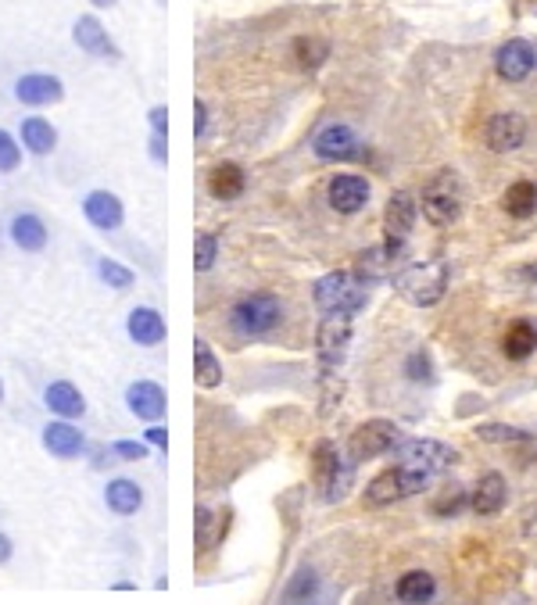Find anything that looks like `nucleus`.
<instances>
[{"label": "nucleus", "mask_w": 537, "mask_h": 605, "mask_svg": "<svg viewBox=\"0 0 537 605\" xmlns=\"http://www.w3.org/2000/svg\"><path fill=\"white\" fill-rule=\"evenodd\" d=\"M147 151H151V162L165 165V162H169V137H158V133H151V140H147Z\"/></svg>", "instance_id": "nucleus-42"}, {"label": "nucleus", "mask_w": 537, "mask_h": 605, "mask_svg": "<svg viewBox=\"0 0 537 605\" xmlns=\"http://www.w3.org/2000/svg\"><path fill=\"white\" fill-rule=\"evenodd\" d=\"M369 183L366 176H355V172H337L330 179V187H326V201L337 215H355L369 205Z\"/></svg>", "instance_id": "nucleus-11"}, {"label": "nucleus", "mask_w": 537, "mask_h": 605, "mask_svg": "<svg viewBox=\"0 0 537 605\" xmlns=\"http://www.w3.org/2000/svg\"><path fill=\"white\" fill-rule=\"evenodd\" d=\"M430 484V477H423L419 469H412L409 462H398L394 469L380 473L376 480H369L366 487V505L369 509H384V505L405 502V498L419 495Z\"/></svg>", "instance_id": "nucleus-3"}, {"label": "nucleus", "mask_w": 537, "mask_h": 605, "mask_svg": "<svg viewBox=\"0 0 537 605\" xmlns=\"http://www.w3.org/2000/svg\"><path fill=\"white\" fill-rule=\"evenodd\" d=\"M219 258V237L215 233H197L194 240V269L197 273H208Z\"/></svg>", "instance_id": "nucleus-34"}, {"label": "nucleus", "mask_w": 537, "mask_h": 605, "mask_svg": "<svg viewBox=\"0 0 537 605\" xmlns=\"http://www.w3.org/2000/svg\"><path fill=\"white\" fill-rule=\"evenodd\" d=\"M43 448L54 455V459H79L86 452V437L79 427H72V419H51L40 434Z\"/></svg>", "instance_id": "nucleus-18"}, {"label": "nucleus", "mask_w": 537, "mask_h": 605, "mask_svg": "<svg viewBox=\"0 0 537 605\" xmlns=\"http://www.w3.org/2000/svg\"><path fill=\"white\" fill-rule=\"evenodd\" d=\"M65 97V83L51 72H26L15 79V101L26 108H51Z\"/></svg>", "instance_id": "nucleus-12"}, {"label": "nucleus", "mask_w": 537, "mask_h": 605, "mask_svg": "<svg viewBox=\"0 0 537 605\" xmlns=\"http://www.w3.org/2000/svg\"><path fill=\"white\" fill-rule=\"evenodd\" d=\"M244 187H248V176L233 162H222L208 172V194H212L215 201H233V197L244 194Z\"/></svg>", "instance_id": "nucleus-25"}, {"label": "nucleus", "mask_w": 537, "mask_h": 605, "mask_svg": "<svg viewBox=\"0 0 537 605\" xmlns=\"http://www.w3.org/2000/svg\"><path fill=\"white\" fill-rule=\"evenodd\" d=\"M0 401H4V384H0Z\"/></svg>", "instance_id": "nucleus-48"}, {"label": "nucleus", "mask_w": 537, "mask_h": 605, "mask_svg": "<svg viewBox=\"0 0 537 605\" xmlns=\"http://www.w3.org/2000/svg\"><path fill=\"white\" fill-rule=\"evenodd\" d=\"M502 351L509 362H527L537 351V330L530 323H512L502 337Z\"/></svg>", "instance_id": "nucleus-27"}, {"label": "nucleus", "mask_w": 537, "mask_h": 605, "mask_svg": "<svg viewBox=\"0 0 537 605\" xmlns=\"http://www.w3.org/2000/svg\"><path fill=\"white\" fill-rule=\"evenodd\" d=\"M534 69H537V54L527 40H509L498 47L495 72L505 79V83H523Z\"/></svg>", "instance_id": "nucleus-15"}, {"label": "nucleus", "mask_w": 537, "mask_h": 605, "mask_svg": "<svg viewBox=\"0 0 537 605\" xmlns=\"http://www.w3.org/2000/svg\"><path fill=\"white\" fill-rule=\"evenodd\" d=\"M18 140H22V147H26L29 154H40L43 158V154H51L54 147H58V129L43 119V115H26L22 129H18Z\"/></svg>", "instance_id": "nucleus-24"}, {"label": "nucleus", "mask_w": 537, "mask_h": 605, "mask_svg": "<svg viewBox=\"0 0 537 605\" xmlns=\"http://www.w3.org/2000/svg\"><path fill=\"white\" fill-rule=\"evenodd\" d=\"M530 520H527V534H537V512H527Z\"/></svg>", "instance_id": "nucleus-46"}, {"label": "nucleus", "mask_w": 537, "mask_h": 605, "mask_svg": "<svg viewBox=\"0 0 537 605\" xmlns=\"http://www.w3.org/2000/svg\"><path fill=\"white\" fill-rule=\"evenodd\" d=\"M72 40L83 54L90 58H101V61H122L119 43L111 40V33L104 29V22L97 15H79L72 22Z\"/></svg>", "instance_id": "nucleus-10"}, {"label": "nucleus", "mask_w": 537, "mask_h": 605, "mask_svg": "<svg viewBox=\"0 0 537 605\" xmlns=\"http://www.w3.org/2000/svg\"><path fill=\"white\" fill-rule=\"evenodd\" d=\"M502 208L512 215V219H530V215L537 212V187L530 179L512 183V187L502 194Z\"/></svg>", "instance_id": "nucleus-29"}, {"label": "nucleus", "mask_w": 537, "mask_h": 605, "mask_svg": "<svg viewBox=\"0 0 537 605\" xmlns=\"http://www.w3.org/2000/svg\"><path fill=\"white\" fill-rule=\"evenodd\" d=\"M144 441L154 444V448H162V452H165V444H169V434H165V427L151 423V427H147V434H144Z\"/></svg>", "instance_id": "nucleus-44"}, {"label": "nucleus", "mask_w": 537, "mask_h": 605, "mask_svg": "<svg viewBox=\"0 0 537 605\" xmlns=\"http://www.w3.org/2000/svg\"><path fill=\"white\" fill-rule=\"evenodd\" d=\"M215 520H219V516H215L212 509H197L194 512V541L201 545V552H208V548L215 545V534H212V523Z\"/></svg>", "instance_id": "nucleus-35"}, {"label": "nucleus", "mask_w": 537, "mask_h": 605, "mask_svg": "<svg viewBox=\"0 0 537 605\" xmlns=\"http://www.w3.org/2000/svg\"><path fill=\"white\" fill-rule=\"evenodd\" d=\"M111 459H119V462L147 459V441H115L111 444Z\"/></svg>", "instance_id": "nucleus-38"}, {"label": "nucleus", "mask_w": 537, "mask_h": 605, "mask_svg": "<svg viewBox=\"0 0 537 605\" xmlns=\"http://www.w3.org/2000/svg\"><path fill=\"white\" fill-rule=\"evenodd\" d=\"M398 602H409V605H416V602H430V598L437 595V584H434V577H430L427 570H409L405 577L398 580Z\"/></svg>", "instance_id": "nucleus-30"}, {"label": "nucleus", "mask_w": 537, "mask_h": 605, "mask_svg": "<svg viewBox=\"0 0 537 605\" xmlns=\"http://www.w3.org/2000/svg\"><path fill=\"white\" fill-rule=\"evenodd\" d=\"M83 215L86 222L101 233L119 230L122 222H126V208H122L119 194H111V190H90V194L83 197Z\"/></svg>", "instance_id": "nucleus-16"}, {"label": "nucleus", "mask_w": 537, "mask_h": 605, "mask_svg": "<svg viewBox=\"0 0 537 605\" xmlns=\"http://www.w3.org/2000/svg\"><path fill=\"white\" fill-rule=\"evenodd\" d=\"M326 58H330V40H323V36H298V40H294V61H298V69L316 72L319 65H326Z\"/></svg>", "instance_id": "nucleus-31"}, {"label": "nucleus", "mask_w": 537, "mask_h": 605, "mask_svg": "<svg viewBox=\"0 0 537 605\" xmlns=\"http://www.w3.org/2000/svg\"><path fill=\"white\" fill-rule=\"evenodd\" d=\"M462 201H466V190H462V179L455 169H441L423 187V215H427L430 226H452V222H459Z\"/></svg>", "instance_id": "nucleus-2"}, {"label": "nucleus", "mask_w": 537, "mask_h": 605, "mask_svg": "<svg viewBox=\"0 0 537 605\" xmlns=\"http://www.w3.org/2000/svg\"><path fill=\"white\" fill-rule=\"evenodd\" d=\"M312 151L323 162H355V158H362V140L348 122H326L312 137Z\"/></svg>", "instance_id": "nucleus-8"}, {"label": "nucleus", "mask_w": 537, "mask_h": 605, "mask_svg": "<svg viewBox=\"0 0 537 605\" xmlns=\"http://www.w3.org/2000/svg\"><path fill=\"white\" fill-rule=\"evenodd\" d=\"M477 437H480V441H495V444H520V441H530L527 430H516V427H480Z\"/></svg>", "instance_id": "nucleus-37"}, {"label": "nucleus", "mask_w": 537, "mask_h": 605, "mask_svg": "<svg viewBox=\"0 0 537 605\" xmlns=\"http://www.w3.org/2000/svg\"><path fill=\"white\" fill-rule=\"evenodd\" d=\"M208 133V104L197 97L194 101V140H205Z\"/></svg>", "instance_id": "nucleus-43"}, {"label": "nucleus", "mask_w": 537, "mask_h": 605, "mask_svg": "<svg viewBox=\"0 0 537 605\" xmlns=\"http://www.w3.org/2000/svg\"><path fill=\"white\" fill-rule=\"evenodd\" d=\"M147 122H151V133L169 137V108H165V104H154V108L147 111Z\"/></svg>", "instance_id": "nucleus-41"}, {"label": "nucleus", "mask_w": 537, "mask_h": 605, "mask_svg": "<svg viewBox=\"0 0 537 605\" xmlns=\"http://www.w3.org/2000/svg\"><path fill=\"white\" fill-rule=\"evenodd\" d=\"M18 165H22V144L8 129H0V172H15Z\"/></svg>", "instance_id": "nucleus-36"}, {"label": "nucleus", "mask_w": 537, "mask_h": 605, "mask_svg": "<svg viewBox=\"0 0 537 605\" xmlns=\"http://www.w3.org/2000/svg\"><path fill=\"white\" fill-rule=\"evenodd\" d=\"M194 380L197 387H205V391L222 384V362L215 358L208 341H194Z\"/></svg>", "instance_id": "nucleus-28"}, {"label": "nucleus", "mask_w": 537, "mask_h": 605, "mask_svg": "<svg viewBox=\"0 0 537 605\" xmlns=\"http://www.w3.org/2000/svg\"><path fill=\"white\" fill-rule=\"evenodd\" d=\"M462 505H466V491H462V487H448V491L434 502V512L437 516H455Z\"/></svg>", "instance_id": "nucleus-39"}, {"label": "nucleus", "mask_w": 537, "mask_h": 605, "mask_svg": "<svg viewBox=\"0 0 537 605\" xmlns=\"http://www.w3.org/2000/svg\"><path fill=\"white\" fill-rule=\"evenodd\" d=\"M283 312H287V305H283L276 294L255 290V294H244V298L230 308V330L240 341H262V337L280 330Z\"/></svg>", "instance_id": "nucleus-1"}, {"label": "nucleus", "mask_w": 537, "mask_h": 605, "mask_svg": "<svg viewBox=\"0 0 537 605\" xmlns=\"http://www.w3.org/2000/svg\"><path fill=\"white\" fill-rule=\"evenodd\" d=\"M126 405L137 419H147V423H158L165 416V387L154 384V380H137V384L126 387Z\"/></svg>", "instance_id": "nucleus-19"}, {"label": "nucleus", "mask_w": 537, "mask_h": 605, "mask_svg": "<svg viewBox=\"0 0 537 605\" xmlns=\"http://www.w3.org/2000/svg\"><path fill=\"white\" fill-rule=\"evenodd\" d=\"M416 197L409 194V190H398V194H391V201H387V212H384V230H387V255L398 258L401 248H405V240H409L412 226H416Z\"/></svg>", "instance_id": "nucleus-9"}, {"label": "nucleus", "mask_w": 537, "mask_h": 605, "mask_svg": "<svg viewBox=\"0 0 537 605\" xmlns=\"http://www.w3.org/2000/svg\"><path fill=\"white\" fill-rule=\"evenodd\" d=\"M484 140L487 147L498 154L516 151V147H523V140H527V119L516 115V111H498V115H491V122H487Z\"/></svg>", "instance_id": "nucleus-17"}, {"label": "nucleus", "mask_w": 537, "mask_h": 605, "mask_svg": "<svg viewBox=\"0 0 537 605\" xmlns=\"http://www.w3.org/2000/svg\"><path fill=\"white\" fill-rule=\"evenodd\" d=\"M312 298L323 312H341V316H355L358 308H366V287L355 280V273L341 269V273H330L316 283Z\"/></svg>", "instance_id": "nucleus-5"}, {"label": "nucleus", "mask_w": 537, "mask_h": 605, "mask_svg": "<svg viewBox=\"0 0 537 605\" xmlns=\"http://www.w3.org/2000/svg\"><path fill=\"white\" fill-rule=\"evenodd\" d=\"M351 341V316L341 312H326L323 326H319V362H323V373H330L337 362L344 358Z\"/></svg>", "instance_id": "nucleus-14"}, {"label": "nucleus", "mask_w": 537, "mask_h": 605, "mask_svg": "<svg viewBox=\"0 0 537 605\" xmlns=\"http://www.w3.org/2000/svg\"><path fill=\"white\" fill-rule=\"evenodd\" d=\"M90 4H94V8H115L119 0H90Z\"/></svg>", "instance_id": "nucleus-47"}, {"label": "nucleus", "mask_w": 537, "mask_h": 605, "mask_svg": "<svg viewBox=\"0 0 537 605\" xmlns=\"http://www.w3.org/2000/svg\"><path fill=\"white\" fill-rule=\"evenodd\" d=\"M401 462H409V466L419 469L423 477L434 480L437 473H444V469L452 466L455 452L441 441H405L401 444Z\"/></svg>", "instance_id": "nucleus-13"}, {"label": "nucleus", "mask_w": 537, "mask_h": 605, "mask_svg": "<svg viewBox=\"0 0 537 605\" xmlns=\"http://www.w3.org/2000/svg\"><path fill=\"white\" fill-rule=\"evenodd\" d=\"M316 595H319V573L308 570V566L294 573L290 584L283 588V598H287V602H312Z\"/></svg>", "instance_id": "nucleus-32"}, {"label": "nucleus", "mask_w": 537, "mask_h": 605, "mask_svg": "<svg viewBox=\"0 0 537 605\" xmlns=\"http://www.w3.org/2000/svg\"><path fill=\"white\" fill-rule=\"evenodd\" d=\"M126 333L140 344V348H158V344L165 341L162 312H158V308H151V305L133 308V312H129V319H126Z\"/></svg>", "instance_id": "nucleus-21"}, {"label": "nucleus", "mask_w": 537, "mask_h": 605, "mask_svg": "<svg viewBox=\"0 0 537 605\" xmlns=\"http://www.w3.org/2000/svg\"><path fill=\"white\" fill-rule=\"evenodd\" d=\"M43 405H47L51 416H61V419H79L86 412V398L79 394L76 384H69V380H54V384H47Z\"/></svg>", "instance_id": "nucleus-22"}, {"label": "nucleus", "mask_w": 537, "mask_h": 605, "mask_svg": "<svg viewBox=\"0 0 537 605\" xmlns=\"http://www.w3.org/2000/svg\"><path fill=\"white\" fill-rule=\"evenodd\" d=\"M11 555H15V545H11V537H8V534H0V566L8 563Z\"/></svg>", "instance_id": "nucleus-45"}, {"label": "nucleus", "mask_w": 537, "mask_h": 605, "mask_svg": "<svg viewBox=\"0 0 537 605\" xmlns=\"http://www.w3.org/2000/svg\"><path fill=\"white\" fill-rule=\"evenodd\" d=\"M405 373H409V380H430V355L427 351H412V358L405 362Z\"/></svg>", "instance_id": "nucleus-40"}, {"label": "nucleus", "mask_w": 537, "mask_h": 605, "mask_svg": "<svg viewBox=\"0 0 537 605\" xmlns=\"http://www.w3.org/2000/svg\"><path fill=\"white\" fill-rule=\"evenodd\" d=\"M444 287H448V262H423L412 265L398 276L401 298H409L412 305L427 308L437 305L444 298Z\"/></svg>", "instance_id": "nucleus-6"}, {"label": "nucleus", "mask_w": 537, "mask_h": 605, "mask_svg": "<svg viewBox=\"0 0 537 605\" xmlns=\"http://www.w3.org/2000/svg\"><path fill=\"white\" fill-rule=\"evenodd\" d=\"M351 466L355 462H344L341 448L333 441H319L316 452H312V480H316L319 495L326 502H341L348 495V484H351Z\"/></svg>", "instance_id": "nucleus-4"}, {"label": "nucleus", "mask_w": 537, "mask_h": 605, "mask_svg": "<svg viewBox=\"0 0 537 605\" xmlns=\"http://www.w3.org/2000/svg\"><path fill=\"white\" fill-rule=\"evenodd\" d=\"M469 505H473L477 516H495V512H502L505 509V477L502 473H484V477L477 480V491H473Z\"/></svg>", "instance_id": "nucleus-26"}, {"label": "nucleus", "mask_w": 537, "mask_h": 605, "mask_svg": "<svg viewBox=\"0 0 537 605\" xmlns=\"http://www.w3.org/2000/svg\"><path fill=\"white\" fill-rule=\"evenodd\" d=\"M8 237L18 251L36 255V251L47 248V237H51V233H47V222H43L36 212H18L15 219L8 222Z\"/></svg>", "instance_id": "nucleus-20"}, {"label": "nucleus", "mask_w": 537, "mask_h": 605, "mask_svg": "<svg viewBox=\"0 0 537 605\" xmlns=\"http://www.w3.org/2000/svg\"><path fill=\"white\" fill-rule=\"evenodd\" d=\"M398 427H394L391 419H369V423H362V427L351 434L348 441V455L351 462H369V459H380V455H387L398 444Z\"/></svg>", "instance_id": "nucleus-7"}, {"label": "nucleus", "mask_w": 537, "mask_h": 605, "mask_svg": "<svg viewBox=\"0 0 537 605\" xmlns=\"http://www.w3.org/2000/svg\"><path fill=\"white\" fill-rule=\"evenodd\" d=\"M97 276H101L111 290L133 287V269H126V265L115 262V258H97Z\"/></svg>", "instance_id": "nucleus-33"}, {"label": "nucleus", "mask_w": 537, "mask_h": 605, "mask_svg": "<svg viewBox=\"0 0 537 605\" xmlns=\"http://www.w3.org/2000/svg\"><path fill=\"white\" fill-rule=\"evenodd\" d=\"M104 505H108L115 516H137L140 505H144V491H140L137 480L115 477L104 487Z\"/></svg>", "instance_id": "nucleus-23"}]
</instances>
